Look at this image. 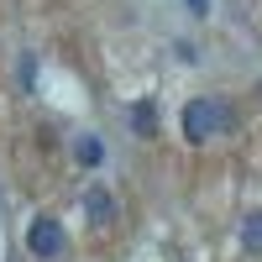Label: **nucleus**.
I'll return each instance as SVG.
<instances>
[{
  "mask_svg": "<svg viewBox=\"0 0 262 262\" xmlns=\"http://www.w3.org/2000/svg\"><path fill=\"white\" fill-rule=\"evenodd\" d=\"M242 252H262V210H252L242 221Z\"/></svg>",
  "mask_w": 262,
  "mask_h": 262,
  "instance_id": "nucleus-5",
  "label": "nucleus"
},
{
  "mask_svg": "<svg viewBox=\"0 0 262 262\" xmlns=\"http://www.w3.org/2000/svg\"><path fill=\"white\" fill-rule=\"evenodd\" d=\"M84 215H90V226H111L116 221V194L105 184H90L84 189Z\"/></svg>",
  "mask_w": 262,
  "mask_h": 262,
  "instance_id": "nucleus-3",
  "label": "nucleus"
},
{
  "mask_svg": "<svg viewBox=\"0 0 262 262\" xmlns=\"http://www.w3.org/2000/svg\"><path fill=\"white\" fill-rule=\"evenodd\" d=\"M131 131H137V137H158V105H152V100L131 105Z\"/></svg>",
  "mask_w": 262,
  "mask_h": 262,
  "instance_id": "nucleus-4",
  "label": "nucleus"
},
{
  "mask_svg": "<svg viewBox=\"0 0 262 262\" xmlns=\"http://www.w3.org/2000/svg\"><path fill=\"white\" fill-rule=\"evenodd\" d=\"M74 158H79L84 168H95V163L105 158V142H100V137H79V142H74Z\"/></svg>",
  "mask_w": 262,
  "mask_h": 262,
  "instance_id": "nucleus-6",
  "label": "nucleus"
},
{
  "mask_svg": "<svg viewBox=\"0 0 262 262\" xmlns=\"http://www.w3.org/2000/svg\"><path fill=\"white\" fill-rule=\"evenodd\" d=\"M27 252H32L37 262H53V257L69 252V231H63L58 215H37V221L27 226Z\"/></svg>",
  "mask_w": 262,
  "mask_h": 262,
  "instance_id": "nucleus-2",
  "label": "nucleus"
},
{
  "mask_svg": "<svg viewBox=\"0 0 262 262\" xmlns=\"http://www.w3.org/2000/svg\"><path fill=\"white\" fill-rule=\"evenodd\" d=\"M226 131H231V105H226L221 95H200V100L184 105V137H189L194 147L226 137Z\"/></svg>",
  "mask_w": 262,
  "mask_h": 262,
  "instance_id": "nucleus-1",
  "label": "nucleus"
},
{
  "mask_svg": "<svg viewBox=\"0 0 262 262\" xmlns=\"http://www.w3.org/2000/svg\"><path fill=\"white\" fill-rule=\"evenodd\" d=\"M184 6H189L194 16H205V11H210V0H184Z\"/></svg>",
  "mask_w": 262,
  "mask_h": 262,
  "instance_id": "nucleus-7",
  "label": "nucleus"
}]
</instances>
